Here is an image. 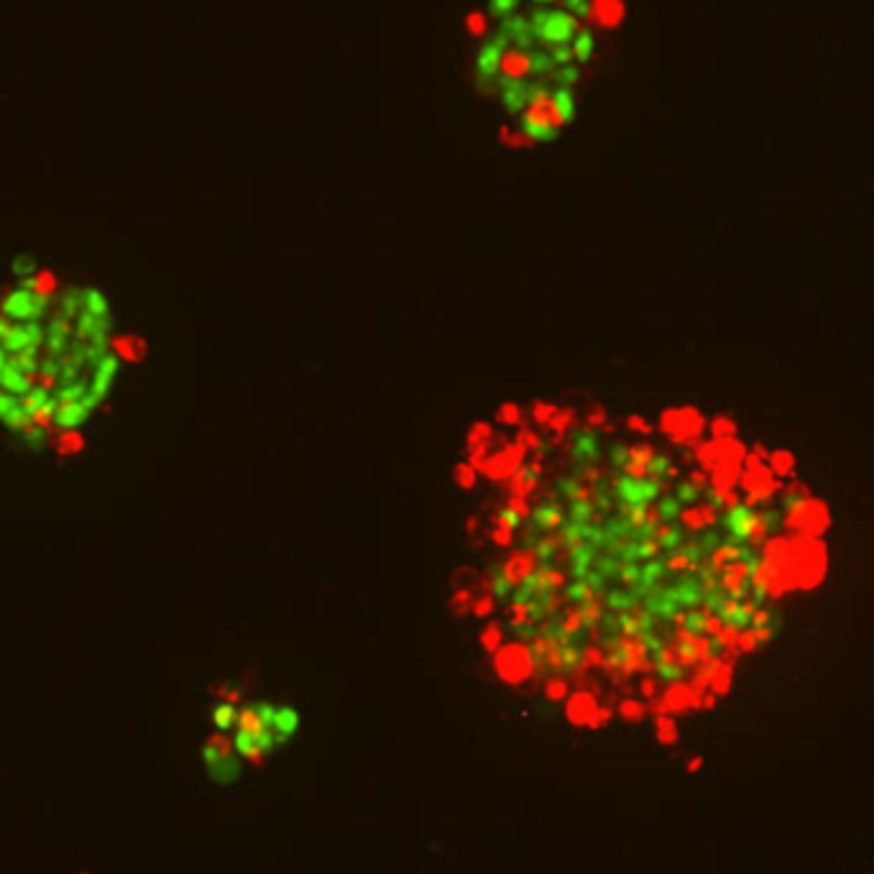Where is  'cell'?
Masks as SVG:
<instances>
[{
    "mask_svg": "<svg viewBox=\"0 0 874 874\" xmlns=\"http://www.w3.org/2000/svg\"><path fill=\"white\" fill-rule=\"evenodd\" d=\"M199 759H202L207 780L213 785L225 788V785L243 780V762L238 757V751L233 749L228 734H213L210 739H205Z\"/></svg>",
    "mask_w": 874,
    "mask_h": 874,
    "instance_id": "cell-1",
    "label": "cell"
},
{
    "mask_svg": "<svg viewBox=\"0 0 874 874\" xmlns=\"http://www.w3.org/2000/svg\"><path fill=\"white\" fill-rule=\"evenodd\" d=\"M46 312V294L33 289V279L18 284L0 299V317L10 322H38Z\"/></svg>",
    "mask_w": 874,
    "mask_h": 874,
    "instance_id": "cell-2",
    "label": "cell"
},
{
    "mask_svg": "<svg viewBox=\"0 0 874 874\" xmlns=\"http://www.w3.org/2000/svg\"><path fill=\"white\" fill-rule=\"evenodd\" d=\"M259 703H261V716H263V723H266L268 734L274 736L279 746L291 742V739L302 731V713H299L294 705L268 703V700H259Z\"/></svg>",
    "mask_w": 874,
    "mask_h": 874,
    "instance_id": "cell-3",
    "label": "cell"
},
{
    "mask_svg": "<svg viewBox=\"0 0 874 874\" xmlns=\"http://www.w3.org/2000/svg\"><path fill=\"white\" fill-rule=\"evenodd\" d=\"M44 335L46 330L41 328V322H10L0 317V348L10 353V358L29 348H38Z\"/></svg>",
    "mask_w": 874,
    "mask_h": 874,
    "instance_id": "cell-4",
    "label": "cell"
},
{
    "mask_svg": "<svg viewBox=\"0 0 874 874\" xmlns=\"http://www.w3.org/2000/svg\"><path fill=\"white\" fill-rule=\"evenodd\" d=\"M537 33L544 44L552 46H565L567 41H573L578 36V15L567 13V10H550V13H537L535 15Z\"/></svg>",
    "mask_w": 874,
    "mask_h": 874,
    "instance_id": "cell-5",
    "label": "cell"
},
{
    "mask_svg": "<svg viewBox=\"0 0 874 874\" xmlns=\"http://www.w3.org/2000/svg\"><path fill=\"white\" fill-rule=\"evenodd\" d=\"M521 130L532 141H552L558 136V128L550 118V95L542 92L539 98L529 102V110L521 113Z\"/></svg>",
    "mask_w": 874,
    "mask_h": 874,
    "instance_id": "cell-6",
    "label": "cell"
},
{
    "mask_svg": "<svg viewBox=\"0 0 874 874\" xmlns=\"http://www.w3.org/2000/svg\"><path fill=\"white\" fill-rule=\"evenodd\" d=\"M726 527L736 539H759V537H762V529H765V521H762V516H757V514L751 512V509H746V506H734V509L728 512Z\"/></svg>",
    "mask_w": 874,
    "mask_h": 874,
    "instance_id": "cell-7",
    "label": "cell"
},
{
    "mask_svg": "<svg viewBox=\"0 0 874 874\" xmlns=\"http://www.w3.org/2000/svg\"><path fill=\"white\" fill-rule=\"evenodd\" d=\"M506 54V36H496L491 38L489 44H483L478 49V56H475V69L481 72V77H493L498 75V67H501V59H504Z\"/></svg>",
    "mask_w": 874,
    "mask_h": 874,
    "instance_id": "cell-8",
    "label": "cell"
},
{
    "mask_svg": "<svg viewBox=\"0 0 874 874\" xmlns=\"http://www.w3.org/2000/svg\"><path fill=\"white\" fill-rule=\"evenodd\" d=\"M588 18H593L598 29H616L624 18V3L621 0H590Z\"/></svg>",
    "mask_w": 874,
    "mask_h": 874,
    "instance_id": "cell-9",
    "label": "cell"
},
{
    "mask_svg": "<svg viewBox=\"0 0 874 874\" xmlns=\"http://www.w3.org/2000/svg\"><path fill=\"white\" fill-rule=\"evenodd\" d=\"M90 414L92 412L82 404V399H77V401H59L52 414V422L59 429H75V427H79V424H84Z\"/></svg>",
    "mask_w": 874,
    "mask_h": 874,
    "instance_id": "cell-10",
    "label": "cell"
},
{
    "mask_svg": "<svg viewBox=\"0 0 874 874\" xmlns=\"http://www.w3.org/2000/svg\"><path fill=\"white\" fill-rule=\"evenodd\" d=\"M82 309H87V312L100 317V320H110L113 302H110V294H107L105 286H98V284L87 286L82 291Z\"/></svg>",
    "mask_w": 874,
    "mask_h": 874,
    "instance_id": "cell-11",
    "label": "cell"
},
{
    "mask_svg": "<svg viewBox=\"0 0 874 874\" xmlns=\"http://www.w3.org/2000/svg\"><path fill=\"white\" fill-rule=\"evenodd\" d=\"M550 118L558 130L575 118V98L567 87H562V90H558L555 95H550Z\"/></svg>",
    "mask_w": 874,
    "mask_h": 874,
    "instance_id": "cell-12",
    "label": "cell"
},
{
    "mask_svg": "<svg viewBox=\"0 0 874 874\" xmlns=\"http://www.w3.org/2000/svg\"><path fill=\"white\" fill-rule=\"evenodd\" d=\"M238 716H240V708H236L230 700H217L210 708V721L217 734H233L238 726Z\"/></svg>",
    "mask_w": 874,
    "mask_h": 874,
    "instance_id": "cell-13",
    "label": "cell"
},
{
    "mask_svg": "<svg viewBox=\"0 0 874 874\" xmlns=\"http://www.w3.org/2000/svg\"><path fill=\"white\" fill-rule=\"evenodd\" d=\"M498 72H501L509 82H519L521 77H527L529 72H532V56H527L524 52H506Z\"/></svg>",
    "mask_w": 874,
    "mask_h": 874,
    "instance_id": "cell-14",
    "label": "cell"
},
{
    "mask_svg": "<svg viewBox=\"0 0 874 874\" xmlns=\"http://www.w3.org/2000/svg\"><path fill=\"white\" fill-rule=\"evenodd\" d=\"M767 460H769V470H772L774 475H780V478H792V475H795L797 458H795V452L788 450V447H774V450L767 455Z\"/></svg>",
    "mask_w": 874,
    "mask_h": 874,
    "instance_id": "cell-15",
    "label": "cell"
},
{
    "mask_svg": "<svg viewBox=\"0 0 874 874\" xmlns=\"http://www.w3.org/2000/svg\"><path fill=\"white\" fill-rule=\"evenodd\" d=\"M524 90H521V82H506L504 84V92H501V107H504L509 115H519V110L524 107Z\"/></svg>",
    "mask_w": 874,
    "mask_h": 874,
    "instance_id": "cell-16",
    "label": "cell"
},
{
    "mask_svg": "<svg viewBox=\"0 0 874 874\" xmlns=\"http://www.w3.org/2000/svg\"><path fill=\"white\" fill-rule=\"evenodd\" d=\"M593 46H596V41H593V33H590V31H581V33H578V36L573 38V56H575V61L585 64V61H588L590 56H593Z\"/></svg>",
    "mask_w": 874,
    "mask_h": 874,
    "instance_id": "cell-17",
    "label": "cell"
},
{
    "mask_svg": "<svg viewBox=\"0 0 874 874\" xmlns=\"http://www.w3.org/2000/svg\"><path fill=\"white\" fill-rule=\"evenodd\" d=\"M521 0H489V13L496 18H509L519 10Z\"/></svg>",
    "mask_w": 874,
    "mask_h": 874,
    "instance_id": "cell-18",
    "label": "cell"
},
{
    "mask_svg": "<svg viewBox=\"0 0 874 874\" xmlns=\"http://www.w3.org/2000/svg\"><path fill=\"white\" fill-rule=\"evenodd\" d=\"M466 31L470 36H483L486 31H489V21H486V15L478 13V10H470L466 15Z\"/></svg>",
    "mask_w": 874,
    "mask_h": 874,
    "instance_id": "cell-19",
    "label": "cell"
},
{
    "mask_svg": "<svg viewBox=\"0 0 874 874\" xmlns=\"http://www.w3.org/2000/svg\"><path fill=\"white\" fill-rule=\"evenodd\" d=\"M562 3H565V10L567 13H583V15H588V0H562Z\"/></svg>",
    "mask_w": 874,
    "mask_h": 874,
    "instance_id": "cell-20",
    "label": "cell"
},
{
    "mask_svg": "<svg viewBox=\"0 0 874 874\" xmlns=\"http://www.w3.org/2000/svg\"><path fill=\"white\" fill-rule=\"evenodd\" d=\"M558 79L562 84H567V87H570V84L578 82V69H575V67H562V69H560Z\"/></svg>",
    "mask_w": 874,
    "mask_h": 874,
    "instance_id": "cell-21",
    "label": "cell"
},
{
    "mask_svg": "<svg viewBox=\"0 0 874 874\" xmlns=\"http://www.w3.org/2000/svg\"><path fill=\"white\" fill-rule=\"evenodd\" d=\"M570 54H573V49H558V52H555V61H558V64H562V67H567V61H570Z\"/></svg>",
    "mask_w": 874,
    "mask_h": 874,
    "instance_id": "cell-22",
    "label": "cell"
},
{
    "mask_svg": "<svg viewBox=\"0 0 874 874\" xmlns=\"http://www.w3.org/2000/svg\"><path fill=\"white\" fill-rule=\"evenodd\" d=\"M8 363H10V355H8V353L3 351V348H0V371H3V368H6Z\"/></svg>",
    "mask_w": 874,
    "mask_h": 874,
    "instance_id": "cell-23",
    "label": "cell"
},
{
    "mask_svg": "<svg viewBox=\"0 0 874 874\" xmlns=\"http://www.w3.org/2000/svg\"><path fill=\"white\" fill-rule=\"evenodd\" d=\"M532 3H535V6H539V8H544V6H552V3H558V0H532Z\"/></svg>",
    "mask_w": 874,
    "mask_h": 874,
    "instance_id": "cell-24",
    "label": "cell"
}]
</instances>
